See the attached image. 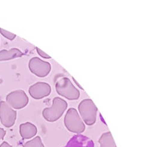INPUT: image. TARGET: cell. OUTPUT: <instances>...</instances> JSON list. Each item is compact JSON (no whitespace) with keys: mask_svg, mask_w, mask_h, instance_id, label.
Segmentation results:
<instances>
[{"mask_svg":"<svg viewBox=\"0 0 154 147\" xmlns=\"http://www.w3.org/2000/svg\"><path fill=\"white\" fill-rule=\"evenodd\" d=\"M6 101L11 107L16 110H20L28 104L29 98L24 91L16 90L8 94Z\"/></svg>","mask_w":154,"mask_h":147,"instance_id":"cell-6","label":"cell"},{"mask_svg":"<svg viewBox=\"0 0 154 147\" xmlns=\"http://www.w3.org/2000/svg\"><path fill=\"white\" fill-rule=\"evenodd\" d=\"M28 67L32 74L40 78L45 77L48 75L51 70V64L49 62L43 61L37 57L30 59Z\"/></svg>","mask_w":154,"mask_h":147,"instance_id":"cell-5","label":"cell"},{"mask_svg":"<svg viewBox=\"0 0 154 147\" xmlns=\"http://www.w3.org/2000/svg\"><path fill=\"white\" fill-rule=\"evenodd\" d=\"M23 55L24 53L21 50L17 48H12L9 50L3 49L0 51V62L7 61L21 57Z\"/></svg>","mask_w":154,"mask_h":147,"instance_id":"cell-11","label":"cell"},{"mask_svg":"<svg viewBox=\"0 0 154 147\" xmlns=\"http://www.w3.org/2000/svg\"><path fill=\"white\" fill-rule=\"evenodd\" d=\"M17 117V112L7 102H0V120L3 126L9 128L14 126Z\"/></svg>","mask_w":154,"mask_h":147,"instance_id":"cell-7","label":"cell"},{"mask_svg":"<svg viewBox=\"0 0 154 147\" xmlns=\"http://www.w3.org/2000/svg\"><path fill=\"white\" fill-rule=\"evenodd\" d=\"M73 80H74V81H75V83H76V84L77 85H78V86H79V88H81V89H83V88H82V87H81V86H80V85H79L78 84H77V81H76V80H75V79H74V78L73 77Z\"/></svg>","mask_w":154,"mask_h":147,"instance_id":"cell-18","label":"cell"},{"mask_svg":"<svg viewBox=\"0 0 154 147\" xmlns=\"http://www.w3.org/2000/svg\"><path fill=\"white\" fill-rule=\"evenodd\" d=\"M64 147H94L93 141L82 134L73 136Z\"/></svg>","mask_w":154,"mask_h":147,"instance_id":"cell-9","label":"cell"},{"mask_svg":"<svg viewBox=\"0 0 154 147\" xmlns=\"http://www.w3.org/2000/svg\"><path fill=\"white\" fill-rule=\"evenodd\" d=\"M19 132L24 139H29L34 137L38 132L36 126L31 122H26L20 125Z\"/></svg>","mask_w":154,"mask_h":147,"instance_id":"cell-10","label":"cell"},{"mask_svg":"<svg viewBox=\"0 0 154 147\" xmlns=\"http://www.w3.org/2000/svg\"><path fill=\"white\" fill-rule=\"evenodd\" d=\"M98 142L100 147H117L112 133L110 132L102 134Z\"/></svg>","mask_w":154,"mask_h":147,"instance_id":"cell-12","label":"cell"},{"mask_svg":"<svg viewBox=\"0 0 154 147\" xmlns=\"http://www.w3.org/2000/svg\"><path fill=\"white\" fill-rule=\"evenodd\" d=\"M78 110L85 123L88 126L95 124L98 108L91 99L83 100L78 106Z\"/></svg>","mask_w":154,"mask_h":147,"instance_id":"cell-4","label":"cell"},{"mask_svg":"<svg viewBox=\"0 0 154 147\" xmlns=\"http://www.w3.org/2000/svg\"><path fill=\"white\" fill-rule=\"evenodd\" d=\"M5 135L6 131L4 129L0 127V140H3Z\"/></svg>","mask_w":154,"mask_h":147,"instance_id":"cell-16","label":"cell"},{"mask_svg":"<svg viewBox=\"0 0 154 147\" xmlns=\"http://www.w3.org/2000/svg\"><path fill=\"white\" fill-rule=\"evenodd\" d=\"M51 91L50 85L46 82H39L31 85L28 92L29 95L34 99L39 100L48 96Z\"/></svg>","mask_w":154,"mask_h":147,"instance_id":"cell-8","label":"cell"},{"mask_svg":"<svg viewBox=\"0 0 154 147\" xmlns=\"http://www.w3.org/2000/svg\"><path fill=\"white\" fill-rule=\"evenodd\" d=\"M36 50L38 53L43 58H45V59H51L50 56L48 55V54H46L45 52H43L41 49L36 47Z\"/></svg>","mask_w":154,"mask_h":147,"instance_id":"cell-15","label":"cell"},{"mask_svg":"<svg viewBox=\"0 0 154 147\" xmlns=\"http://www.w3.org/2000/svg\"><path fill=\"white\" fill-rule=\"evenodd\" d=\"M23 147H45L42 142L40 136H36L34 139L25 143Z\"/></svg>","mask_w":154,"mask_h":147,"instance_id":"cell-13","label":"cell"},{"mask_svg":"<svg viewBox=\"0 0 154 147\" xmlns=\"http://www.w3.org/2000/svg\"><path fill=\"white\" fill-rule=\"evenodd\" d=\"M64 125L66 128L72 133L80 134L84 132L85 126L80 118L77 110L70 108L64 117Z\"/></svg>","mask_w":154,"mask_h":147,"instance_id":"cell-2","label":"cell"},{"mask_svg":"<svg viewBox=\"0 0 154 147\" xmlns=\"http://www.w3.org/2000/svg\"><path fill=\"white\" fill-rule=\"evenodd\" d=\"M68 107V103L63 98L56 97L53 100L50 107L45 108L42 111V116L46 120L53 122L60 119Z\"/></svg>","mask_w":154,"mask_h":147,"instance_id":"cell-1","label":"cell"},{"mask_svg":"<svg viewBox=\"0 0 154 147\" xmlns=\"http://www.w3.org/2000/svg\"><path fill=\"white\" fill-rule=\"evenodd\" d=\"M0 147H12L11 145H9L7 142L4 141L3 142L1 145H0Z\"/></svg>","mask_w":154,"mask_h":147,"instance_id":"cell-17","label":"cell"},{"mask_svg":"<svg viewBox=\"0 0 154 147\" xmlns=\"http://www.w3.org/2000/svg\"><path fill=\"white\" fill-rule=\"evenodd\" d=\"M0 33L2 34V35L4 37H5L6 38H7L8 40H10V41H13L14 38L16 37V35L10 33L9 31H7L2 28H0Z\"/></svg>","mask_w":154,"mask_h":147,"instance_id":"cell-14","label":"cell"},{"mask_svg":"<svg viewBox=\"0 0 154 147\" xmlns=\"http://www.w3.org/2000/svg\"><path fill=\"white\" fill-rule=\"evenodd\" d=\"M56 90L59 95L69 100H75L80 97V91L68 78H61L57 81Z\"/></svg>","mask_w":154,"mask_h":147,"instance_id":"cell-3","label":"cell"}]
</instances>
